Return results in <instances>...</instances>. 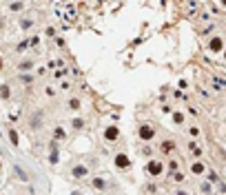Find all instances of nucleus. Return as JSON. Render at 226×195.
<instances>
[{
	"mask_svg": "<svg viewBox=\"0 0 226 195\" xmlns=\"http://www.w3.org/2000/svg\"><path fill=\"white\" fill-rule=\"evenodd\" d=\"M146 173H151V175H160V173H162V162L151 160V162L146 164Z\"/></svg>",
	"mask_w": 226,
	"mask_h": 195,
	"instance_id": "f257e3e1",
	"label": "nucleus"
},
{
	"mask_svg": "<svg viewBox=\"0 0 226 195\" xmlns=\"http://www.w3.org/2000/svg\"><path fill=\"white\" fill-rule=\"evenodd\" d=\"M113 162H115V166H118V168H129V166H131V160L124 155V153H118Z\"/></svg>",
	"mask_w": 226,
	"mask_h": 195,
	"instance_id": "f03ea898",
	"label": "nucleus"
},
{
	"mask_svg": "<svg viewBox=\"0 0 226 195\" xmlns=\"http://www.w3.org/2000/svg\"><path fill=\"white\" fill-rule=\"evenodd\" d=\"M211 51H215V53H219L222 51V49H224V40L219 38V36H215V38H211Z\"/></svg>",
	"mask_w": 226,
	"mask_h": 195,
	"instance_id": "7ed1b4c3",
	"label": "nucleus"
},
{
	"mask_svg": "<svg viewBox=\"0 0 226 195\" xmlns=\"http://www.w3.org/2000/svg\"><path fill=\"white\" fill-rule=\"evenodd\" d=\"M153 135H155V131L151 129L148 124H142V127H140V138H142V140H153Z\"/></svg>",
	"mask_w": 226,
	"mask_h": 195,
	"instance_id": "20e7f679",
	"label": "nucleus"
},
{
	"mask_svg": "<svg viewBox=\"0 0 226 195\" xmlns=\"http://www.w3.org/2000/svg\"><path fill=\"white\" fill-rule=\"evenodd\" d=\"M118 135H120V131H118V127H109V129L104 131V138H107L109 142H115V140H118Z\"/></svg>",
	"mask_w": 226,
	"mask_h": 195,
	"instance_id": "39448f33",
	"label": "nucleus"
},
{
	"mask_svg": "<svg viewBox=\"0 0 226 195\" xmlns=\"http://www.w3.org/2000/svg\"><path fill=\"white\" fill-rule=\"evenodd\" d=\"M191 171H193L195 175H204V173H206V166H204V162H193V164H191Z\"/></svg>",
	"mask_w": 226,
	"mask_h": 195,
	"instance_id": "423d86ee",
	"label": "nucleus"
},
{
	"mask_svg": "<svg viewBox=\"0 0 226 195\" xmlns=\"http://www.w3.org/2000/svg\"><path fill=\"white\" fill-rule=\"evenodd\" d=\"M73 178H84L87 175V166H82V164H78V166H73Z\"/></svg>",
	"mask_w": 226,
	"mask_h": 195,
	"instance_id": "0eeeda50",
	"label": "nucleus"
},
{
	"mask_svg": "<svg viewBox=\"0 0 226 195\" xmlns=\"http://www.w3.org/2000/svg\"><path fill=\"white\" fill-rule=\"evenodd\" d=\"M173 149H175V144H173L171 140H164V142L160 144V151H162V153H171Z\"/></svg>",
	"mask_w": 226,
	"mask_h": 195,
	"instance_id": "6e6552de",
	"label": "nucleus"
},
{
	"mask_svg": "<svg viewBox=\"0 0 226 195\" xmlns=\"http://www.w3.org/2000/svg\"><path fill=\"white\" fill-rule=\"evenodd\" d=\"M9 95H11V89H9V87H0V98H3V100H7Z\"/></svg>",
	"mask_w": 226,
	"mask_h": 195,
	"instance_id": "1a4fd4ad",
	"label": "nucleus"
},
{
	"mask_svg": "<svg viewBox=\"0 0 226 195\" xmlns=\"http://www.w3.org/2000/svg\"><path fill=\"white\" fill-rule=\"evenodd\" d=\"M69 109H71V111H78V109H80V100H75V98H73V100H69Z\"/></svg>",
	"mask_w": 226,
	"mask_h": 195,
	"instance_id": "9d476101",
	"label": "nucleus"
},
{
	"mask_svg": "<svg viewBox=\"0 0 226 195\" xmlns=\"http://www.w3.org/2000/svg\"><path fill=\"white\" fill-rule=\"evenodd\" d=\"M188 146H191V151H193L195 155H202V149H199V146H197V142H191Z\"/></svg>",
	"mask_w": 226,
	"mask_h": 195,
	"instance_id": "9b49d317",
	"label": "nucleus"
},
{
	"mask_svg": "<svg viewBox=\"0 0 226 195\" xmlns=\"http://www.w3.org/2000/svg\"><path fill=\"white\" fill-rule=\"evenodd\" d=\"M7 133H9V140H11V144H18V133H16L13 129H9Z\"/></svg>",
	"mask_w": 226,
	"mask_h": 195,
	"instance_id": "f8f14e48",
	"label": "nucleus"
},
{
	"mask_svg": "<svg viewBox=\"0 0 226 195\" xmlns=\"http://www.w3.org/2000/svg\"><path fill=\"white\" fill-rule=\"evenodd\" d=\"M173 120H175V124H182V122H184V113H180V111H178V113L173 115Z\"/></svg>",
	"mask_w": 226,
	"mask_h": 195,
	"instance_id": "ddd939ff",
	"label": "nucleus"
},
{
	"mask_svg": "<svg viewBox=\"0 0 226 195\" xmlns=\"http://www.w3.org/2000/svg\"><path fill=\"white\" fill-rule=\"evenodd\" d=\"M71 127H73V129H82V127H84V122H82V120H78V118H75V120L71 122Z\"/></svg>",
	"mask_w": 226,
	"mask_h": 195,
	"instance_id": "4468645a",
	"label": "nucleus"
},
{
	"mask_svg": "<svg viewBox=\"0 0 226 195\" xmlns=\"http://www.w3.org/2000/svg\"><path fill=\"white\" fill-rule=\"evenodd\" d=\"M93 186H95V188H104V180L95 178V180H93Z\"/></svg>",
	"mask_w": 226,
	"mask_h": 195,
	"instance_id": "2eb2a0df",
	"label": "nucleus"
},
{
	"mask_svg": "<svg viewBox=\"0 0 226 195\" xmlns=\"http://www.w3.org/2000/svg\"><path fill=\"white\" fill-rule=\"evenodd\" d=\"M178 166H180V164H178V160H171V162H168V168L173 171V173L178 171Z\"/></svg>",
	"mask_w": 226,
	"mask_h": 195,
	"instance_id": "dca6fc26",
	"label": "nucleus"
},
{
	"mask_svg": "<svg viewBox=\"0 0 226 195\" xmlns=\"http://www.w3.org/2000/svg\"><path fill=\"white\" fill-rule=\"evenodd\" d=\"M31 24H33L31 20H20V27H22V29H29V27H31Z\"/></svg>",
	"mask_w": 226,
	"mask_h": 195,
	"instance_id": "f3484780",
	"label": "nucleus"
},
{
	"mask_svg": "<svg viewBox=\"0 0 226 195\" xmlns=\"http://www.w3.org/2000/svg\"><path fill=\"white\" fill-rule=\"evenodd\" d=\"M53 76H56V78H58V80H60V78H62V76H67V71H64V69H58V71H56V73H53Z\"/></svg>",
	"mask_w": 226,
	"mask_h": 195,
	"instance_id": "a211bd4d",
	"label": "nucleus"
},
{
	"mask_svg": "<svg viewBox=\"0 0 226 195\" xmlns=\"http://www.w3.org/2000/svg\"><path fill=\"white\" fill-rule=\"evenodd\" d=\"M20 9H22V2H13L11 5V11H20Z\"/></svg>",
	"mask_w": 226,
	"mask_h": 195,
	"instance_id": "6ab92c4d",
	"label": "nucleus"
},
{
	"mask_svg": "<svg viewBox=\"0 0 226 195\" xmlns=\"http://www.w3.org/2000/svg\"><path fill=\"white\" fill-rule=\"evenodd\" d=\"M56 138H60V140H64V131L62 129H56V133H53Z\"/></svg>",
	"mask_w": 226,
	"mask_h": 195,
	"instance_id": "aec40b11",
	"label": "nucleus"
},
{
	"mask_svg": "<svg viewBox=\"0 0 226 195\" xmlns=\"http://www.w3.org/2000/svg\"><path fill=\"white\" fill-rule=\"evenodd\" d=\"M173 178H175V182H184V175H182V173H178V171H175V175H173Z\"/></svg>",
	"mask_w": 226,
	"mask_h": 195,
	"instance_id": "412c9836",
	"label": "nucleus"
},
{
	"mask_svg": "<svg viewBox=\"0 0 226 195\" xmlns=\"http://www.w3.org/2000/svg\"><path fill=\"white\" fill-rule=\"evenodd\" d=\"M20 82H27V84H29V82H31V76H24V73H22V76H20Z\"/></svg>",
	"mask_w": 226,
	"mask_h": 195,
	"instance_id": "4be33fe9",
	"label": "nucleus"
},
{
	"mask_svg": "<svg viewBox=\"0 0 226 195\" xmlns=\"http://www.w3.org/2000/svg\"><path fill=\"white\" fill-rule=\"evenodd\" d=\"M20 69L24 71V69H31V62H20Z\"/></svg>",
	"mask_w": 226,
	"mask_h": 195,
	"instance_id": "5701e85b",
	"label": "nucleus"
},
{
	"mask_svg": "<svg viewBox=\"0 0 226 195\" xmlns=\"http://www.w3.org/2000/svg\"><path fill=\"white\" fill-rule=\"evenodd\" d=\"M27 44H29L27 40H24V42H20V44H18V51H22V49H27Z\"/></svg>",
	"mask_w": 226,
	"mask_h": 195,
	"instance_id": "b1692460",
	"label": "nucleus"
},
{
	"mask_svg": "<svg viewBox=\"0 0 226 195\" xmlns=\"http://www.w3.org/2000/svg\"><path fill=\"white\" fill-rule=\"evenodd\" d=\"M222 5H224V7H226V0H222Z\"/></svg>",
	"mask_w": 226,
	"mask_h": 195,
	"instance_id": "393cba45",
	"label": "nucleus"
},
{
	"mask_svg": "<svg viewBox=\"0 0 226 195\" xmlns=\"http://www.w3.org/2000/svg\"><path fill=\"white\" fill-rule=\"evenodd\" d=\"M224 58H226V53H224Z\"/></svg>",
	"mask_w": 226,
	"mask_h": 195,
	"instance_id": "a878e982",
	"label": "nucleus"
}]
</instances>
